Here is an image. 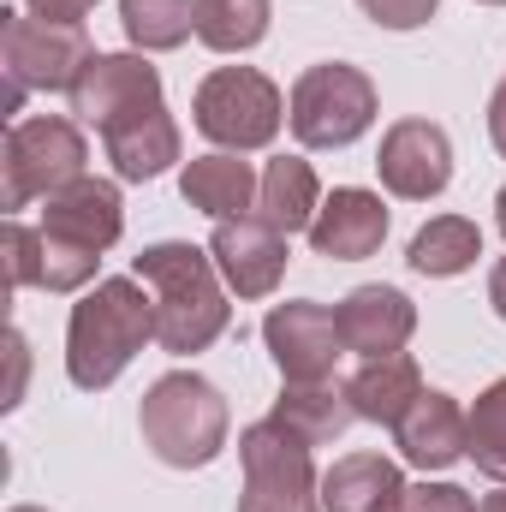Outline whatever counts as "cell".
Masks as SVG:
<instances>
[{
    "mask_svg": "<svg viewBox=\"0 0 506 512\" xmlns=\"http://www.w3.org/2000/svg\"><path fill=\"white\" fill-rule=\"evenodd\" d=\"M191 114H197V131L209 143H221V149L239 155V149L274 143V131L286 120V102H280L274 78H262L256 66H221V72H209L197 84Z\"/></svg>",
    "mask_w": 506,
    "mask_h": 512,
    "instance_id": "ba28073f",
    "label": "cell"
},
{
    "mask_svg": "<svg viewBox=\"0 0 506 512\" xmlns=\"http://www.w3.org/2000/svg\"><path fill=\"white\" fill-rule=\"evenodd\" d=\"M477 512H506V495H489V501H483Z\"/></svg>",
    "mask_w": 506,
    "mask_h": 512,
    "instance_id": "e575fe53",
    "label": "cell"
},
{
    "mask_svg": "<svg viewBox=\"0 0 506 512\" xmlns=\"http://www.w3.org/2000/svg\"><path fill=\"white\" fill-rule=\"evenodd\" d=\"M393 441H399V453H405L417 471H447V465L471 459V411H459L453 393L423 387L417 405L399 417Z\"/></svg>",
    "mask_w": 506,
    "mask_h": 512,
    "instance_id": "5bb4252c",
    "label": "cell"
},
{
    "mask_svg": "<svg viewBox=\"0 0 506 512\" xmlns=\"http://www.w3.org/2000/svg\"><path fill=\"white\" fill-rule=\"evenodd\" d=\"M179 191H185V203H191L197 215H209V221H233V215L256 209L262 179L251 173V161H239L233 149H215V155L185 161Z\"/></svg>",
    "mask_w": 506,
    "mask_h": 512,
    "instance_id": "e0dca14e",
    "label": "cell"
},
{
    "mask_svg": "<svg viewBox=\"0 0 506 512\" xmlns=\"http://www.w3.org/2000/svg\"><path fill=\"white\" fill-rule=\"evenodd\" d=\"M495 227H501V239H506V185H501V197H495Z\"/></svg>",
    "mask_w": 506,
    "mask_h": 512,
    "instance_id": "836d02e7",
    "label": "cell"
},
{
    "mask_svg": "<svg viewBox=\"0 0 506 512\" xmlns=\"http://www.w3.org/2000/svg\"><path fill=\"white\" fill-rule=\"evenodd\" d=\"M376 126V84L346 66L322 60L292 84V137L304 149H346Z\"/></svg>",
    "mask_w": 506,
    "mask_h": 512,
    "instance_id": "52a82bcc",
    "label": "cell"
},
{
    "mask_svg": "<svg viewBox=\"0 0 506 512\" xmlns=\"http://www.w3.org/2000/svg\"><path fill=\"white\" fill-rule=\"evenodd\" d=\"M120 24L143 54H167L197 30V0H120Z\"/></svg>",
    "mask_w": 506,
    "mask_h": 512,
    "instance_id": "d4e9b609",
    "label": "cell"
},
{
    "mask_svg": "<svg viewBox=\"0 0 506 512\" xmlns=\"http://www.w3.org/2000/svg\"><path fill=\"white\" fill-rule=\"evenodd\" d=\"M399 512H477V501L459 483H411Z\"/></svg>",
    "mask_w": 506,
    "mask_h": 512,
    "instance_id": "f1b7e54d",
    "label": "cell"
},
{
    "mask_svg": "<svg viewBox=\"0 0 506 512\" xmlns=\"http://www.w3.org/2000/svg\"><path fill=\"white\" fill-rule=\"evenodd\" d=\"M352 393V411L364 417V423H387V429H399V417L417 405V393H423V370L405 358V352H387V358H364L358 364V376L346 382Z\"/></svg>",
    "mask_w": 506,
    "mask_h": 512,
    "instance_id": "d6986e66",
    "label": "cell"
},
{
    "mask_svg": "<svg viewBox=\"0 0 506 512\" xmlns=\"http://www.w3.org/2000/svg\"><path fill=\"white\" fill-rule=\"evenodd\" d=\"M405 477L381 453H346L322 477V512H399Z\"/></svg>",
    "mask_w": 506,
    "mask_h": 512,
    "instance_id": "ac0fdd59",
    "label": "cell"
},
{
    "mask_svg": "<svg viewBox=\"0 0 506 512\" xmlns=\"http://www.w3.org/2000/svg\"><path fill=\"white\" fill-rule=\"evenodd\" d=\"M376 173L393 197L429 203L453 179V143H447V131L435 126V120H399V126H387V137H381Z\"/></svg>",
    "mask_w": 506,
    "mask_h": 512,
    "instance_id": "8fae6325",
    "label": "cell"
},
{
    "mask_svg": "<svg viewBox=\"0 0 506 512\" xmlns=\"http://www.w3.org/2000/svg\"><path fill=\"white\" fill-rule=\"evenodd\" d=\"M84 161H90V143L72 120H60V114L12 120L6 143H0V203L24 209L36 197H54L72 179H84Z\"/></svg>",
    "mask_w": 506,
    "mask_h": 512,
    "instance_id": "5b68a950",
    "label": "cell"
},
{
    "mask_svg": "<svg viewBox=\"0 0 506 512\" xmlns=\"http://www.w3.org/2000/svg\"><path fill=\"white\" fill-rule=\"evenodd\" d=\"M227 423H233V417H227L221 387L203 382V376H191V370L161 376V382L143 393V405H137L143 447H149L161 465H173V471H203V465H215L221 447H227Z\"/></svg>",
    "mask_w": 506,
    "mask_h": 512,
    "instance_id": "3957f363",
    "label": "cell"
},
{
    "mask_svg": "<svg viewBox=\"0 0 506 512\" xmlns=\"http://www.w3.org/2000/svg\"><path fill=\"white\" fill-rule=\"evenodd\" d=\"M36 18H48V24H84L90 12H96V0H24Z\"/></svg>",
    "mask_w": 506,
    "mask_h": 512,
    "instance_id": "f546056e",
    "label": "cell"
},
{
    "mask_svg": "<svg viewBox=\"0 0 506 512\" xmlns=\"http://www.w3.org/2000/svg\"><path fill=\"white\" fill-rule=\"evenodd\" d=\"M0 262H6V298L24 286H42V233L6 221L0 227Z\"/></svg>",
    "mask_w": 506,
    "mask_h": 512,
    "instance_id": "4316f807",
    "label": "cell"
},
{
    "mask_svg": "<svg viewBox=\"0 0 506 512\" xmlns=\"http://www.w3.org/2000/svg\"><path fill=\"white\" fill-rule=\"evenodd\" d=\"M137 280L155 292V310H161V334L155 340L173 358H191V352H203V346H215L227 334L233 304H227V292L215 280V256L209 251L179 245V239L149 245L137 256Z\"/></svg>",
    "mask_w": 506,
    "mask_h": 512,
    "instance_id": "7a4b0ae2",
    "label": "cell"
},
{
    "mask_svg": "<svg viewBox=\"0 0 506 512\" xmlns=\"http://www.w3.org/2000/svg\"><path fill=\"white\" fill-rule=\"evenodd\" d=\"M102 149H108V161H114L120 179L143 185V179H161L179 161V126H173L167 108H155V114H143L131 126H114L102 137Z\"/></svg>",
    "mask_w": 506,
    "mask_h": 512,
    "instance_id": "7402d4cb",
    "label": "cell"
},
{
    "mask_svg": "<svg viewBox=\"0 0 506 512\" xmlns=\"http://www.w3.org/2000/svg\"><path fill=\"white\" fill-rule=\"evenodd\" d=\"M262 340L274 352V370L286 382H334V364L346 352L340 340V316L328 304H310V298H292V304H274L268 322H262Z\"/></svg>",
    "mask_w": 506,
    "mask_h": 512,
    "instance_id": "30bf717a",
    "label": "cell"
},
{
    "mask_svg": "<svg viewBox=\"0 0 506 512\" xmlns=\"http://www.w3.org/2000/svg\"><path fill=\"white\" fill-rule=\"evenodd\" d=\"M358 6H364V18L381 24V30H417V24L435 18L441 0H358Z\"/></svg>",
    "mask_w": 506,
    "mask_h": 512,
    "instance_id": "83f0119b",
    "label": "cell"
},
{
    "mask_svg": "<svg viewBox=\"0 0 506 512\" xmlns=\"http://www.w3.org/2000/svg\"><path fill=\"white\" fill-rule=\"evenodd\" d=\"M12 512H48V507H12Z\"/></svg>",
    "mask_w": 506,
    "mask_h": 512,
    "instance_id": "d590c367",
    "label": "cell"
},
{
    "mask_svg": "<svg viewBox=\"0 0 506 512\" xmlns=\"http://www.w3.org/2000/svg\"><path fill=\"white\" fill-rule=\"evenodd\" d=\"M268 417L286 423L292 435H304L310 447H322V441H334V435H346V429L358 423L352 393H346L340 382H286Z\"/></svg>",
    "mask_w": 506,
    "mask_h": 512,
    "instance_id": "44dd1931",
    "label": "cell"
},
{
    "mask_svg": "<svg viewBox=\"0 0 506 512\" xmlns=\"http://www.w3.org/2000/svg\"><path fill=\"white\" fill-rule=\"evenodd\" d=\"M316 209H322V185H316V167H310V161L280 155V161H268V167H262L256 215H262L274 233H286V239H292V233H310Z\"/></svg>",
    "mask_w": 506,
    "mask_h": 512,
    "instance_id": "ffe728a7",
    "label": "cell"
},
{
    "mask_svg": "<svg viewBox=\"0 0 506 512\" xmlns=\"http://www.w3.org/2000/svg\"><path fill=\"white\" fill-rule=\"evenodd\" d=\"M209 256L239 298H268L286 274V233H274L262 215H233V221H215Z\"/></svg>",
    "mask_w": 506,
    "mask_h": 512,
    "instance_id": "4fadbf2b",
    "label": "cell"
},
{
    "mask_svg": "<svg viewBox=\"0 0 506 512\" xmlns=\"http://www.w3.org/2000/svg\"><path fill=\"white\" fill-rule=\"evenodd\" d=\"M489 304H495V316L506 322V256L495 262V274H489Z\"/></svg>",
    "mask_w": 506,
    "mask_h": 512,
    "instance_id": "d6a6232c",
    "label": "cell"
},
{
    "mask_svg": "<svg viewBox=\"0 0 506 512\" xmlns=\"http://www.w3.org/2000/svg\"><path fill=\"white\" fill-rule=\"evenodd\" d=\"M155 334H161V310H155V292L137 274L96 280V292H84L72 304V322H66V376H72V387H84V393L114 387L120 370Z\"/></svg>",
    "mask_w": 506,
    "mask_h": 512,
    "instance_id": "6da1fadb",
    "label": "cell"
},
{
    "mask_svg": "<svg viewBox=\"0 0 506 512\" xmlns=\"http://www.w3.org/2000/svg\"><path fill=\"white\" fill-rule=\"evenodd\" d=\"M334 316H340L346 352H358V358H387V352H399V346L411 340V328H417V304H411L399 286H358V292H346V304H340Z\"/></svg>",
    "mask_w": 506,
    "mask_h": 512,
    "instance_id": "2e32d148",
    "label": "cell"
},
{
    "mask_svg": "<svg viewBox=\"0 0 506 512\" xmlns=\"http://www.w3.org/2000/svg\"><path fill=\"white\" fill-rule=\"evenodd\" d=\"M245 459V495L239 512H322V477L310 465V441L286 423L262 417L239 435Z\"/></svg>",
    "mask_w": 506,
    "mask_h": 512,
    "instance_id": "8992f818",
    "label": "cell"
},
{
    "mask_svg": "<svg viewBox=\"0 0 506 512\" xmlns=\"http://www.w3.org/2000/svg\"><path fill=\"white\" fill-rule=\"evenodd\" d=\"M381 239H387V209L364 185H340L310 221V251L328 262H364L381 251Z\"/></svg>",
    "mask_w": 506,
    "mask_h": 512,
    "instance_id": "9a60e30c",
    "label": "cell"
},
{
    "mask_svg": "<svg viewBox=\"0 0 506 512\" xmlns=\"http://www.w3.org/2000/svg\"><path fill=\"white\" fill-rule=\"evenodd\" d=\"M489 137H495V149L506 155V84L489 96Z\"/></svg>",
    "mask_w": 506,
    "mask_h": 512,
    "instance_id": "1f68e13d",
    "label": "cell"
},
{
    "mask_svg": "<svg viewBox=\"0 0 506 512\" xmlns=\"http://www.w3.org/2000/svg\"><path fill=\"white\" fill-rule=\"evenodd\" d=\"M155 108H167L161 102V72L143 54H96L84 84L72 90V114L84 126H96L102 137L114 126H131V120L155 114Z\"/></svg>",
    "mask_w": 506,
    "mask_h": 512,
    "instance_id": "9c48e42d",
    "label": "cell"
},
{
    "mask_svg": "<svg viewBox=\"0 0 506 512\" xmlns=\"http://www.w3.org/2000/svg\"><path fill=\"white\" fill-rule=\"evenodd\" d=\"M126 233V203H120V185L108 179H72L66 191L48 197L42 209V239L48 245H66V251L102 256L114 239Z\"/></svg>",
    "mask_w": 506,
    "mask_h": 512,
    "instance_id": "7c38bea8",
    "label": "cell"
},
{
    "mask_svg": "<svg viewBox=\"0 0 506 512\" xmlns=\"http://www.w3.org/2000/svg\"><path fill=\"white\" fill-rule=\"evenodd\" d=\"M6 352H12V393H6V405H18V393H24V334H6Z\"/></svg>",
    "mask_w": 506,
    "mask_h": 512,
    "instance_id": "4dcf8cb0",
    "label": "cell"
},
{
    "mask_svg": "<svg viewBox=\"0 0 506 512\" xmlns=\"http://www.w3.org/2000/svg\"><path fill=\"white\" fill-rule=\"evenodd\" d=\"M471 465L483 477L506 483V376L489 382L471 405Z\"/></svg>",
    "mask_w": 506,
    "mask_h": 512,
    "instance_id": "484cf974",
    "label": "cell"
},
{
    "mask_svg": "<svg viewBox=\"0 0 506 512\" xmlns=\"http://www.w3.org/2000/svg\"><path fill=\"white\" fill-rule=\"evenodd\" d=\"M483 6H506V0H483Z\"/></svg>",
    "mask_w": 506,
    "mask_h": 512,
    "instance_id": "8d00e7d4",
    "label": "cell"
},
{
    "mask_svg": "<svg viewBox=\"0 0 506 512\" xmlns=\"http://www.w3.org/2000/svg\"><path fill=\"white\" fill-rule=\"evenodd\" d=\"M268 0H197V36L215 54H245L268 36Z\"/></svg>",
    "mask_w": 506,
    "mask_h": 512,
    "instance_id": "cb8c5ba5",
    "label": "cell"
},
{
    "mask_svg": "<svg viewBox=\"0 0 506 512\" xmlns=\"http://www.w3.org/2000/svg\"><path fill=\"white\" fill-rule=\"evenodd\" d=\"M477 256H483V233H477V221H465V215H435L429 227H417V239H411L405 262H411L417 274L453 280V274H465Z\"/></svg>",
    "mask_w": 506,
    "mask_h": 512,
    "instance_id": "603a6c76",
    "label": "cell"
},
{
    "mask_svg": "<svg viewBox=\"0 0 506 512\" xmlns=\"http://www.w3.org/2000/svg\"><path fill=\"white\" fill-rule=\"evenodd\" d=\"M96 48L84 24H48L24 12H0V72H6V114L24 108L30 90H78Z\"/></svg>",
    "mask_w": 506,
    "mask_h": 512,
    "instance_id": "277c9868",
    "label": "cell"
}]
</instances>
